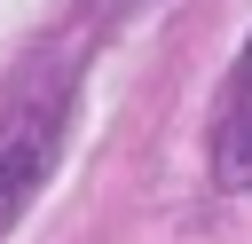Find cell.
<instances>
[{
  "mask_svg": "<svg viewBox=\"0 0 252 244\" xmlns=\"http://www.w3.org/2000/svg\"><path fill=\"white\" fill-rule=\"evenodd\" d=\"M55 134H63V94H24L0 126V228L24 213V197L47 181V157H55Z\"/></svg>",
  "mask_w": 252,
  "mask_h": 244,
  "instance_id": "6da1fadb",
  "label": "cell"
},
{
  "mask_svg": "<svg viewBox=\"0 0 252 244\" xmlns=\"http://www.w3.org/2000/svg\"><path fill=\"white\" fill-rule=\"evenodd\" d=\"M213 181L220 189H252V47L236 55L220 110H213Z\"/></svg>",
  "mask_w": 252,
  "mask_h": 244,
  "instance_id": "7a4b0ae2",
  "label": "cell"
}]
</instances>
